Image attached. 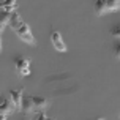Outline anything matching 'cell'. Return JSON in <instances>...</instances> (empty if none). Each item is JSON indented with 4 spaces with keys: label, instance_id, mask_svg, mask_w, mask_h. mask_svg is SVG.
Masks as SVG:
<instances>
[{
    "label": "cell",
    "instance_id": "obj_1",
    "mask_svg": "<svg viewBox=\"0 0 120 120\" xmlns=\"http://www.w3.org/2000/svg\"><path fill=\"white\" fill-rule=\"evenodd\" d=\"M120 10V0H96L95 2V14L104 16L111 13H117Z\"/></svg>",
    "mask_w": 120,
    "mask_h": 120
},
{
    "label": "cell",
    "instance_id": "obj_2",
    "mask_svg": "<svg viewBox=\"0 0 120 120\" xmlns=\"http://www.w3.org/2000/svg\"><path fill=\"white\" fill-rule=\"evenodd\" d=\"M13 32H14V33L19 36V40H21V41H24L25 44H29V46H36L35 36H33V33H32V30H30L29 24H25L24 21H22L18 27H14V29H13Z\"/></svg>",
    "mask_w": 120,
    "mask_h": 120
},
{
    "label": "cell",
    "instance_id": "obj_3",
    "mask_svg": "<svg viewBox=\"0 0 120 120\" xmlns=\"http://www.w3.org/2000/svg\"><path fill=\"white\" fill-rule=\"evenodd\" d=\"M14 111H16V108H14L13 101L10 100V96H8V98H3L2 103H0V120H5L6 117L11 115Z\"/></svg>",
    "mask_w": 120,
    "mask_h": 120
},
{
    "label": "cell",
    "instance_id": "obj_4",
    "mask_svg": "<svg viewBox=\"0 0 120 120\" xmlns=\"http://www.w3.org/2000/svg\"><path fill=\"white\" fill-rule=\"evenodd\" d=\"M51 41H52V46L57 52H66V44L62 40V35H60L57 30H52L51 32Z\"/></svg>",
    "mask_w": 120,
    "mask_h": 120
},
{
    "label": "cell",
    "instance_id": "obj_5",
    "mask_svg": "<svg viewBox=\"0 0 120 120\" xmlns=\"http://www.w3.org/2000/svg\"><path fill=\"white\" fill-rule=\"evenodd\" d=\"M22 96H24V87L21 89H13L10 90V100L13 101L16 111H21V104H22Z\"/></svg>",
    "mask_w": 120,
    "mask_h": 120
},
{
    "label": "cell",
    "instance_id": "obj_6",
    "mask_svg": "<svg viewBox=\"0 0 120 120\" xmlns=\"http://www.w3.org/2000/svg\"><path fill=\"white\" fill-rule=\"evenodd\" d=\"M21 112L25 115L35 114V106L32 101V96H22V104H21Z\"/></svg>",
    "mask_w": 120,
    "mask_h": 120
},
{
    "label": "cell",
    "instance_id": "obj_7",
    "mask_svg": "<svg viewBox=\"0 0 120 120\" xmlns=\"http://www.w3.org/2000/svg\"><path fill=\"white\" fill-rule=\"evenodd\" d=\"M32 101L35 106V112L38 111H46L49 108V100L48 98H43V96H32Z\"/></svg>",
    "mask_w": 120,
    "mask_h": 120
},
{
    "label": "cell",
    "instance_id": "obj_8",
    "mask_svg": "<svg viewBox=\"0 0 120 120\" xmlns=\"http://www.w3.org/2000/svg\"><path fill=\"white\" fill-rule=\"evenodd\" d=\"M29 66H30V59H27V57H16L14 59V68L18 73L24 68H29Z\"/></svg>",
    "mask_w": 120,
    "mask_h": 120
},
{
    "label": "cell",
    "instance_id": "obj_9",
    "mask_svg": "<svg viewBox=\"0 0 120 120\" xmlns=\"http://www.w3.org/2000/svg\"><path fill=\"white\" fill-rule=\"evenodd\" d=\"M22 22V18L19 16V13L14 10V11H11V18H10V22H8V27H11V29H14V27H18L19 24Z\"/></svg>",
    "mask_w": 120,
    "mask_h": 120
},
{
    "label": "cell",
    "instance_id": "obj_10",
    "mask_svg": "<svg viewBox=\"0 0 120 120\" xmlns=\"http://www.w3.org/2000/svg\"><path fill=\"white\" fill-rule=\"evenodd\" d=\"M11 18V11H6V10H0V24H3L6 27Z\"/></svg>",
    "mask_w": 120,
    "mask_h": 120
},
{
    "label": "cell",
    "instance_id": "obj_11",
    "mask_svg": "<svg viewBox=\"0 0 120 120\" xmlns=\"http://www.w3.org/2000/svg\"><path fill=\"white\" fill-rule=\"evenodd\" d=\"M16 3V0H2L0 2V10H3V8H6V6H11Z\"/></svg>",
    "mask_w": 120,
    "mask_h": 120
},
{
    "label": "cell",
    "instance_id": "obj_12",
    "mask_svg": "<svg viewBox=\"0 0 120 120\" xmlns=\"http://www.w3.org/2000/svg\"><path fill=\"white\" fill-rule=\"evenodd\" d=\"M111 35L114 36V38H119V36H120V27H119V25H115L114 29L111 30Z\"/></svg>",
    "mask_w": 120,
    "mask_h": 120
},
{
    "label": "cell",
    "instance_id": "obj_13",
    "mask_svg": "<svg viewBox=\"0 0 120 120\" xmlns=\"http://www.w3.org/2000/svg\"><path fill=\"white\" fill-rule=\"evenodd\" d=\"M114 57L115 59H120V46H119V43H115V46H114Z\"/></svg>",
    "mask_w": 120,
    "mask_h": 120
},
{
    "label": "cell",
    "instance_id": "obj_14",
    "mask_svg": "<svg viewBox=\"0 0 120 120\" xmlns=\"http://www.w3.org/2000/svg\"><path fill=\"white\" fill-rule=\"evenodd\" d=\"M36 114H38V117H36V119H40V120H46V119H49L48 115H46V112H44V111H38Z\"/></svg>",
    "mask_w": 120,
    "mask_h": 120
},
{
    "label": "cell",
    "instance_id": "obj_15",
    "mask_svg": "<svg viewBox=\"0 0 120 120\" xmlns=\"http://www.w3.org/2000/svg\"><path fill=\"white\" fill-rule=\"evenodd\" d=\"M18 74H19V76H29V74H30V66H29V68H24V70H21Z\"/></svg>",
    "mask_w": 120,
    "mask_h": 120
},
{
    "label": "cell",
    "instance_id": "obj_16",
    "mask_svg": "<svg viewBox=\"0 0 120 120\" xmlns=\"http://www.w3.org/2000/svg\"><path fill=\"white\" fill-rule=\"evenodd\" d=\"M3 30H5V25L0 24V35H2V32H3Z\"/></svg>",
    "mask_w": 120,
    "mask_h": 120
},
{
    "label": "cell",
    "instance_id": "obj_17",
    "mask_svg": "<svg viewBox=\"0 0 120 120\" xmlns=\"http://www.w3.org/2000/svg\"><path fill=\"white\" fill-rule=\"evenodd\" d=\"M0 51H2V38H0Z\"/></svg>",
    "mask_w": 120,
    "mask_h": 120
}]
</instances>
